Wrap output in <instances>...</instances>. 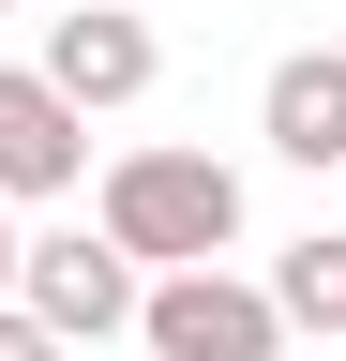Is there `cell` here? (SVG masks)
Masks as SVG:
<instances>
[{"label": "cell", "instance_id": "8992f818", "mask_svg": "<svg viewBox=\"0 0 346 361\" xmlns=\"http://www.w3.org/2000/svg\"><path fill=\"white\" fill-rule=\"evenodd\" d=\"M256 135H271L286 166H331V180H346V61H331V45H286V61H271Z\"/></svg>", "mask_w": 346, "mask_h": 361}, {"label": "cell", "instance_id": "277c9868", "mask_svg": "<svg viewBox=\"0 0 346 361\" xmlns=\"http://www.w3.org/2000/svg\"><path fill=\"white\" fill-rule=\"evenodd\" d=\"M30 75L91 121V106H136V90L166 75V45H151V16H121V0H75V16H46V61Z\"/></svg>", "mask_w": 346, "mask_h": 361}, {"label": "cell", "instance_id": "7a4b0ae2", "mask_svg": "<svg viewBox=\"0 0 346 361\" xmlns=\"http://www.w3.org/2000/svg\"><path fill=\"white\" fill-rule=\"evenodd\" d=\"M136 346L151 361H286V316L241 271H166V286H136Z\"/></svg>", "mask_w": 346, "mask_h": 361}, {"label": "cell", "instance_id": "52a82bcc", "mask_svg": "<svg viewBox=\"0 0 346 361\" xmlns=\"http://www.w3.org/2000/svg\"><path fill=\"white\" fill-rule=\"evenodd\" d=\"M256 301H271L286 331H331V346H346V241H331V226H316V241H286V271H271Z\"/></svg>", "mask_w": 346, "mask_h": 361}, {"label": "cell", "instance_id": "30bf717a", "mask_svg": "<svg viewBox=\"0 0 346 361\" xmlns=\"http://www.w3.org/2000/svg\"><path fill=\"white\" fill-rule=\"evenodd\" d=\"M0 16H16V0H0Z\"/></svg>", "mask_w": 346, "mask_h": 361}, {"label": "cell", "instance_id": "ba28073f", "mask_svg": "<svg viewBox=\"0 0 346 361\" xmlns=\"http://www.w3.org/2000/svg\"><path fill=\"white\" fill-rule=\"evenodd\" d=\"M0 361H61V346H46V331H30V316H16V301H0Z\"/></svg>", "mask_w": 346, "mask_h": 361}, {"label": "cell", "instance_id": "6da1fadb", "mask_svg": "<svg viewBox=\"0 0 346 361\" xmlns=\"http://www.w3.org/2000/svg\"><path fill=\"white\" fill-rule=\"evenodd\" d=\"M91 241L121 271H211V256L241 241V166H211V151H121Z\"/></svg>", "mask_w": 346, "mask_h": 361}, {"label": "cell", "instance_id": "3957f363", "mask_svg": "<svg viewBox=\"0 0 346 361\" xmlns=\"http://www.w3.org/2000/svg\"><path fill=\"white\" fill-rule=\"evenodd\" d=\"M16 316L46 346H106V331H136V271H121L91 226H61V241H16Z\"/></svg>", "mask_w": 346, "mask_h": 361}, {"label": "cell", "instance_id": "5b68a950", "mask_svg": "<svg viewBox=\"0 0 346 361\" xmlns=\"http://www.w3.org/2000/svg\"><path fill=\"white\" fill-rule=\"evenodd\" d=\"M75 180H91V121H75L30 61H0V211L16 196H75Z\"/></svg>", "mask_w": 346, "mask_h": 361}, {"label": "cell", "instance_id": "9c48e42d", "mask_svg": "<svg viewBox=\"0 0 346 361\" xmlns=\"http://www.w3.org/2000/svg\"><path fill=\"white\" fill-rule=\"evenodd\" d=\"M0 301H16V211H0Z\"/></svg>", "mask_w": 346, "mask_h": 361}]
</instances>
